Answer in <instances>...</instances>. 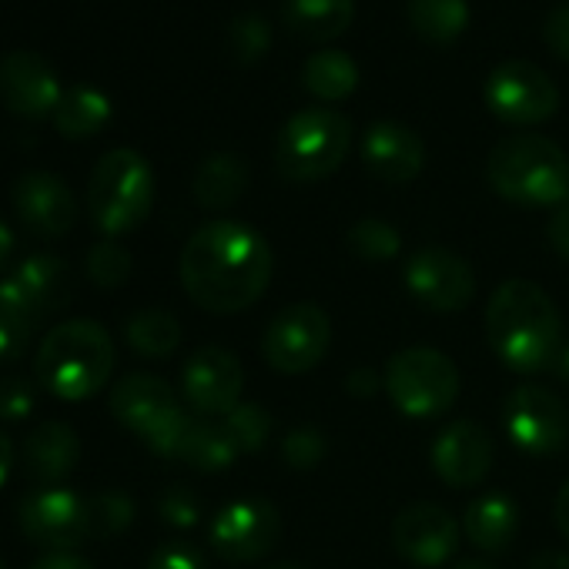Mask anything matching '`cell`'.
<instances>
[{
  "label": "cell",
  "instance_id": "484cf974",
  "mask_svg": "<svg viewBox=\"0 0 569 569\" xmlns=\"http://www.w3.org/2000/svg\"><path fill=\"white\" fill-rule=\"evenodd\" d=\"M302 88L322 104H339L356 94L359 64L352 54H346L339 48H319L302 64Z\"/></svg>",
  "mask_w": 569,
  "mask_h": 569
},
{
  "label": "cell",
  "instance_id": "9a60e30c",
  "mask_svg": "<svg viewBox=\"0 0 569 569\" xmlns=\"http://www.w3.org/2000/svg\"><path fill=\"white\" fill-rule=\"evenodd\" d=\"M181 392L194 416L201 419H224L234 406H241L244 392V369L241 362L218 346H204L191 352L181 369Z\"/></svg>",
  "mask_w": 569,
  "mask_h": 569
},
{
  "label": "cell",
  "instance_id": "ab89813d",
  "mask_svg": "<svg viewBox=\"0 0 569 569\" xmlns=\"http://www.w3.org/2000/svg\"><path fill=\"white\" fill-rule=\"evenodd\" d=\"M148 569H208L204 556L188 542H164L151 552Z\"/></svg>",
  "mask_w": 569,
  "mask_h": 569
},
{
  "label": "cell",
  "instance_id": "4dcf8cb0",
  "mask_svg": "<svg viewBox=\"0 0 569 569\" xmlns=\"http://www.w3.org/2000/svg\"><path fill=\"white\" fill-rule=\"evenodd\" d=\"M128 346L144 356V359H168L181 346V326L171 312L161 309H144L128 319Z\"/></svg>",
  "mask_w": 569,
  "mask_h": 569
},
{
  "label": "cell",
  "instance_id": "7bdbcfd3",
  "mask_svg": "<svg viewBox=\"0 0 569 569\" xmlns=\"http://www.w3.org/2000/svg\"><path fill=\"white\" fill-rule=\"evenodd\" d=\"M379 386H386V379H379V372H372V369H356V372H349V382H346V389L362 399L376 396Z\"/></svg>",
  "mask_w": 569,
  "mask_h": 569
},
{
  "label": "cell",
  "instance_id": "74e56055",
  "mask_svg": "<svg viewBox=\"0 0 569 569\" xmlns=\"http://www.w3.org/2000/svg\"><path fill=\"white\" fill-rule=\"evenodd\" d=\"M34 402H38V389L31 379H24V376L0 379V419L21 422L34 412Z\"/></svg>",
  "mask_w": 569,
  "mask_h": 569
},
{
  "label": "cell",
  "instance_id": "4316f807",
  "mask_svg": "<svg viewBox=\"0 0 569 569\" xmlns=\"http://www.w3.org/2000/svg\"><path fill=\"white\" fill-rule=\"evenodd\" d=\"M406 18L426 44L449 48L469 28V0H406Z\"/></svg>",
  "mask_w": 569,
  "mask_h": 569
},
{
  "label": "cell",
  "instance_id": "1f68e13d",
  "mask_svg": "<svg viewBox=\"0 0 569 569\" xmlns=\"http://www.w3.org/2000/svg\"><path fill=\"white\" fill-rule=\"evenodd\" d=\"M228 44L238 64H254L271 51V24L261 11H241L228 24Z\"/></svg>",
  "mask_w": 569,
  "mask_h": 569
},
{
  "label": "cell",
  "instance_id": "ba28073f",
  "mask_svg": "<svg viewBox=\"0 0 569 569\" xmlns=\"http://www.w3.org/2000/svg\"><path fill=\"white\" fill-rule=\"evenodd\" d=\"M382 379L392 406L409 419H432L449 412L462 386L456 362L429 346H412L396 352Z\"/></svg>",
  "mask_w": 569,
  "mask_h": 569
},
{
  "label": "cell",
  "instance_id": "d6a6232c",
  "mask_svg": "<svg viewBox=\"0 0 569 569\" xmlns=\"http://www.w3.org/2000/svg\"><path fill=\"white\" fill-rule=\"evenodd\" d=\"M221 426H224L231 446H234L238 456H241V452H258V449L264 446V439L271 436L274 419L268 416V409H264L261 402H241V406H234V409L221 419Z\"/></svg>",
  "mask_w": 569,
  "mask_h": 569
},
{
  "label": "cell",
  "instance_id": "60d3db41",
  "mask_svg": "<svg viewBox=\"0 0 569 569\" xmlns=\"http://www.w3.org/2000/svg\"><path fill=\"white\" fill-rule=\"evenodd\" d=\"M542 41H546V48L559 61H569V0L546 14V21H542Z\"/></svg>",
  "mask_w": 569,
  "mask_h": 569
},
{
  "label": "cell",
  "instance_id": "6da1fadb",
  "mask_svg": "<svg viewBox=\"0 0 569 569\" xmlns=\"http://www.w3.org/2000/svg\"><path fill=\"white\" fill-rule=\"evenodd\" d=\"M274 271L271 244L244 221L218 218L201 224L181 248L178 274L188 299L211 316H234L254 306Z\"/></svg>",
  "mask_w": 569,
  "mask_h": 569
},
{
  "label": "cell",
  "instance_id": "816d5d0a",
  "mask_svg": "<svg viewBox=\"0 0 569 569\" xmlns=\"http://www.w3.org/2000/svg\"><path fill=\"white\" fill-rule=\"evenodd\" d=\"M271 569H306V566H296V562H281V566H271Z\"/></svg>",
  "mask_w": 569,
  "mask_h": 569
},
{
  "label": "cell",
  "instance_id": "681fc988",
  "mask_svg": "<svg viewBox=\"0 0 569 569\" xmlns=\"http://www.w3.org/2000/svg\"><path fill=\"white\" fill-rule=\"evenodd\" d=\"M562 382H569V342H562V349L556 352V359H552V366H549Z\"/></svg>",
  "mask_w": 569,
  "mask_h": 569
},
{
  "label": "cell",
  "instance_id": "ffe728a7",
  "mask_svg": "<svg viewBox=\"0 0 569 569\" xmlns=\"http://www.w3.org/2000/svg\"><path fill=\"white\" fill-rule=\"evenodd\" d=\"M362 164L386 184H409L426 168V144L402 121H372L362 134Z\"/></svg>",
  "mask_w": 569,
  "mask_h": 569
},
{
  "label": "cell",
  "instance_id": "30bf717a",
  "mask_svg": "<svg viewBox=\"0 0 569 569\" xmlns=\"http://www.w3.org/2000/svg\"><path fill=\"white\" fill-rule=\"evenodd\" d=\"M332 346V322L326 309L312 302H296L281 309L261 339L264 362L281 376H306L312 372Z\"/></svg>",
  "mask_w": 569,
  "mask_h": 569
},
{
  "label": "cell",
  "instance_id": "e0dca14e",
  "mask_svg": "<svg viewBox=\"0 0 569 569\" xmlns=\"http://www.w3.org/2000/svg\"><path fill=\"white\" fill-rule=\"evenodd\" d=\"M64 91L54 68L34 51H11L0 61V101L18 118L41 121L58 111Z\"/></svg>",
  "mask_w": 569,
  "mask_h": 569
},
{
  "label": "cell",
  "instance_id": "8d00e7d4",
  "mask_svg": "<svg viewBox=\"0 0 569 569\" xmlns=\"http://www.w3.org/2000/svg\"><path fill=\"white\" fill-rule=\"evenodd\" d=\"M88 509H91L94 536H118L134 519V502L124 492H101V496L88 499Z\"/></svg>",
  "mask_w": 569,
  "mask_h": 569
},
{
  "label": "cell",
  "instance_id": "2e32d148",
  "mask_svg": "<svg viewBox=\"0 0 569 569\" xmlns=\"http://www.w3.org/2000/svg\"><path fill=\"white\" fill-rule=\"evenodd\" d=\"M396 552L416 569H439L459 549V522L436 502H412L392 522Z\"/></svg>",
  "mask_w": 569,
  "mask_h": 569
},
{
  "label": "cell",
  "instance_id": "cb8c5ba5",
  "mask_svg": "<svg viewBox=\"0 0 569 569\" xmlns=\"http://www.w3.org/2000/svg\"><path fill=\"white\" fill-rule=\"evenodd\" d=\"M519 529V506L506 492H486L472 499L462 512V532L476 549L502 552Z\"/></svg>",
  "mask_w": 569,
  "mask_h": 569
},
{
  "label": "cell",
  "instance_id": "603a6c76",
  "mask_svg": "<svg viewBox=\"0 0 569 569\" xmlns=\"http://www.w3.org/2000/svg\"><path fill=\"white\" fill-rule=\"evenodd\" d=\"M281 21L309 44H329L352 28L356 0H284Z\"/></svg>",
  "mask_w": 569,
  "mask_h": 569
},
{
  "label": "cell",
  "instance_id": "52a82bcc",
  "mask_svg": "<svg viewBox=\"0 0 569 569\" xmlns=\"http://www.w3.org/2000/svg\"><path fill=\"white\" fill-rule=\"evenodd\" d=\"M111 412L128 432H134L164 459L178 456L181 436L191 422L178 402V392L148 372H134L111 389Z\"/></svg>",
  "mask_w": 569,
  "mask_h": 569
},
{
  "label": "cell",
  "instance_id": "7c38bea8",
  "mask_svg": "<svg viewBox=\"0 0 569 569\" xmlns=\"http://www.w3.org/2000/svg\"><path fill=\"white\" fill-rule=\"evenodd\" d=\"M502 426L512 446L532 459L559 452L569 439V412L562 399L539 382H522L506 396Z\"/></svg>",
  "mask_w": 569,
  "mask_h": 569
},
{
  "label": "cell",
  "instance_id": "d4e9b609",
  "mask_svg": "<svg viewBox=\"0 0 569 569\" xmlns=\"http://www.w3.org/2000/svg\"><path fill=\"white\" fill-rule=\"evenodd\" d=\"M248 161L231 154V151H218V154H208L198 171H194V181H191V191H194V201L208 211H224L231 208L244 191H248Z\"/></svg>",
  "mask_w": 569,
  "mask_h": 569
},
{
  "label": "cell",
  "instance_id": "d6986e66",
  "mask_svg": "<svg viewBox=\"0 0 569 569\" xmlns=\"http://www.w3.org/2000/svg\"><path fill=\"white\" fill-rule=\"evenodd\" d=\"M21 224L41 238H61L78 221V201L71 188L51 171H28L14 181L11 191Z\"/></svg>",
  "mask_w": 569,
  "mask_h": 569
},
{
  "label": "cell",
  "instance_id": "8992f818",
  "mask_svg": "<svg viewBox=\"0 0 569 569\" xmlns=\"http://www.w3.org/2000/svg\"><path fill=\"white\" fill-rule=\"evenodd\" d=\"M154 204V171L134 148L108 151L88 181V211L94 228L108 238L128 234L144 224Z\"/></svg>",
  "mask_w": 569,
  "mask_h": 569
},
{
  "label": "cell",
  "instance_id": "83f0119b",
  "mask_svg": "<svg viewBox=\"0 0 569 569\" xmlns=\"http://www.w3.org/2000/svg\"><path fill=\"white\" fill-rule=\"evenodd\" d=\"M111 101L104 91L98 88H88V84H78L71 91H64L58 111L51 114L54 118V128L61 138H71V141H84V138H94L98 131L108 128L111 121Z\"/></svg>",
  "mask_w": 569,
  "mask_h": 569
},
{
  "label": "cell",
  "instance_id": "5bb4252c",
  "mask_svg": "<svg viewBox=\"0 0 569 569\" xmlns=\"http://www.w3.org/2000/svg\"><path fill=\"white\" fill-rule=\"evenodd\" d=\"M281 536V516L268 499H234L211 516V549L218 559L241 566L268 556Z\"/></svg>",
  "mask_w": 569,
  "mask_h": 569
},
{
  "label": "cell",
  "instance_id": "f6af8a7d",
  "mask_svg": "<svg viewBox=\"0 0 569 569\" xmlns=\"http://www.w3.org/2000/svg\"><path fill=\"white\" fill-rule=\"evenodd\" d=\"M552 516H556V526H559V532L569 539V479H566V482L559 486V492H556Z\"/></svg>",
  "mask_w": 569,
  "mask_h": 569
},
{
  "label": "cell",
  "instance_id": "9c48e42d",
  "mask_svg": "<svg viewBox=\"0 0 569 569\" xmlns=\"http://www.w3.org/2000/svg\"><path fill=\"white\" fill-rule=\"evenodd\" d=\"M482 101L496 121L532 128L559 111V88L532 61H502L489 71L482 84Z\"/></svg>",
  "mask_w": 569,
  "mask_h": 569
},
{
  "label": "cell",
  "instance_id": "836d02e7",
  "mask_svg": "<svg viewBox=\"0 0 569 569\" xmlns=\"http://www.w3.org/2000/svg\"><path fill=\"white\" fill-rule=\"evenodd\" d=\"M349 248L366 261H389L402 251V238L382 218H359L349 228Z\"/></svg>",
  "mask_w": 569,
  "mask_h": 569
},
{
  "label": "cell",
  "instance_id": "c3c4849f",
  "mask_svg": "<svg viewBox=\"0 0 569 569\" xmlns=\"http://www.w3.org/2000/svg\"><path fill=\"white\" fill-rule=\"evenodd\" d=\"M529 569H569V556L566 552H539Z\"/></svg>",
  "mask_w": 569,
  "mask_h": 569
},
{
  "label": "cell",
  "instance_id": "3957f363",
  "mask_svg": "<svg viewBox=\"0 0 569 569\" xmlns=\"http://www.w3.org/2000/svg\"><path fill=\"white\" fill-rule=\"evenodd\" d=\"M114 339L94 319H71L54 326L38 356H34V379L64 402H88L94 399L111 372H114Z\"/></svg>",
  "mask_w": 569,
  "mask_h": 569
},
{
  "label": "cell",
  "instance_id": "f907efd6",
  "mask_svg": "<svg viewBox=\"0 0 569 569\" xmlns=\"http://www.w3.org/2000/svg\"><path fill=\"white\" fill-rule=\"evenodd\" d=\"M452 569H492V566H486V562H479V559H462V562H456Z\"/></svg>",
  "mask_w": 569,
  "mask_h": 569
},
{
  "label": "cell",
  "instance_id": "f546056e",
  "mask_svg": "<svg viewBox=\"0 0 569 569\" xmlns=\"http://www.w3.org/2000/svg\"><path fill=\"white\" fill-rule=\"evenodd\" d=\"M38 322H41V316L24 299V292L18 289V281L11 274L0 278V362L18 359L28 349Z\"/></svg>",
  "mask_w": 569,
  "mask_h": 569
},
{
  "label": "cell",
  "instance_id": "8fae6325",
  "mask_svg": "<svg viewBox=\"0 0 569 569\" xmlns=\"http://www.w3.org/2000/svg\"><path fill=\"white\" fill-rule=\"evenodd\" d=\"M18 526L28 542L44 546L51 552H74L94 536L88 499L64 486H41L28 492L18 509Z\"/></svg>",
  "mask_w": 569,
  "mask_h": 569
},
{
  "label": "cell",
  "instance_id": "ee69618b",
  "mask_svg": "<svg viewBox=\"0 0 569 569\" xmlns=\"http://www.w3.org/2000/svg\"><path fill=\"white\" fill-rule=\"evenodd\" d=\"M31 569H94V566L78 552H48Z\"/></svg>",
  "mask_w": 569,
  "mask_h": 569
},
{
  "label": "cell",
  "instance_id": "7a4b0ae2",
  "mask_svg": "<svg viewBox=\"0 0 569 569\" xmlns=\"http://www.w3.org/2000/svg\"><path fill=\"white\" fill-rule=\"evenodd\" d=\"M486 342L516 376H536L562 349V319L536 281L509 278L486 306Z\"/></svg>",
  "mask_w": 569,
  "mask_h": 569
},
{
  "label": "cell",
  "instance_id": "f5cc1de1",
  "mask_svg": "<svg viewBox=\"0 0 569 569\" xmlns=\"http://www.w3.org/2000/svg\"><path fill=\"white\" fill-rule=\"evenodd\" d=\"M0 569H8V562H4V559H0Z\"/></svg>",
  "mask_w": 569,
  "mask_h": 569
},
{
  "label": "cell",
  "instance_id": "44dd1931",
  "mask_svg": "<svg viewBox=\"0 0 569 569\" xmlns=\"http://www.w3.org/2000/svg\"><path fill=\"white\" fill-rule=\"evenodd\" d=\"M81 459V439L68 422H41L21 442V462L44 486L64 482Z\"/></svg>",
  "mask_w": 569,
  "mask_h": 569
},
{
  "label": "cell",
  "instance_id": "f35d334b",
  "mask_svg": "<svg viewBox=\"0 0 569 569\" xmlns=\"http://www.w3.org/2000/svg\"><path fill=\"white\" fill-rule=\"evenodd\" d=\"M158 512H161V519H164L168 526L188 529V526H194V522L201 519V502H198V496H194L188 486H171V489L161 496Z\"/></svg>",
  "mask_w": 569,
  "mask_h": 569
},
{
  "label": "cell",
  "instance_id": "ac0fdd59",
  "mask_svg": "<svg viewBox=\"0 0 569 569\" xmlns=\"http://www.w3.org/2000/svg\"><path fill=\"white\" fill-rule=\"evenodd\" d=\"M492 436L472 419L449 422L432 442V469L452 489L479 486L492 469Z\"/></svg>",
  "mask_w": 569,
  "mask_h": 569
},
{
  "label": "cell",
  "instance_id": "d590c367",
  "mask_svg": "<svg viewBox=\"0 0 569 569\" xmlns=\"http://www.w3.org/2000/svg\"><path fill=\"white\" fill-rule=\"evenodd\" d=\"M329 452V439L319 426H296L281 439V459L292 469H316Z\"/></svg>",
  "mask_w": 569,
  "mask_h": 569
},
{
  "label": "cell",
  "instance_id": "4fadbf2b",
  "mask_svg": "<svg viewBox=\"0 0 569 569\" xmlns=\"http://www.w3.org/2000/svg\"><path fill=\"white\" fill-rule=\"evenodd\" d=\"M402 278H406L409 296L429 312H459L476 296L472 264L442 244H426L412 251Z\"/></svg>",
  "mask_w": 569,
  "mask_h": 569
},
{
  "label": "cell",
  "instance_id": "b9f144b4",
  "mask_svg": "<svg viewBox=\"0 0 569 569\" xmlns=\"http://www.w3.org/2000/svg\"><path fill=\"white\" fill-rule=\"evenodd\" d=\"M546 238H549L552 251L569 261V194L552 208V218L546 224Z\"/></svg>",
  "mask_w": 569,
  "mask_h": 569
},
{
  "label": "cell",
  "instance_id": "277c9868",
  "mask_svg": "<svg viewBox=\"0 0 569 569\" xmlns=\"http://www.w3.org/2000/svg\"><path fill=\"white\" fill-rule=\"evenodd\" d=\"M486 181L519 208H556L569 194V158L542 134H512L489 151Z\"/></svg>",
  "mask_w": 569,
  "mask_h": 569
},
{
  "label": "cell",
  "instance_id": "bcb514c9",
  "mask_svg": "<svg viewBox=\"0 0 569 569\" xmlns=\"http://www.w3.org/2000/svg\"><path fill=\"white\" fill-rule=\"evenodd\" d=\"M11 472H14V442L4 429H0V486H8Z\"/></svg>",
  "mask_w": 569,
  "mask_h": 569
},
{
  "label": "cell",
  "instance_id": "f1b7e54d",
  "mask_svg": "<svg viewBox=\"0 0 569 569\" xmlns=\"http://www.w3.org/2000/svg\"><path fill=\"white\" fill-rule=\"evenodd\" d=\"M234 456H238V449L231 446L221 422L191 416L174 459H181V462H188L191 469H201V472H218V469H228L234 462Z\"/></svg>",
  "mask_w": 569,
  "mask_h": 569
},
{
  "label": "cell",
  "instance_id": "e575fe53",
  "mask_svg": "<svg viewBox=\"0 0 569 569\" xmlns=\"http://www.w3.org/2000/svg\"><path fill=\"white\" fill-rule=\"evenodd\" d=\"M88 274L91 281H98L101 289H118L131 278V251L124 244H118L114 238L98 241L88 251Z\"/></svg>",
  "mask_w": 569,
  "mask_h": 569
},
{
  "label": "cell",
  "instance_id": "7dc6e473",
  "mask_svg": "<svg viewBox=\"0 0 569 569\" xmlns=\"http://www.w3.org/2000/svg\"><path fill=\"white\" fill-rule=\"evenodd\" d=\"M11 254H14V231H11V224L4 218H0V271L8 268Z\"/></svg>",
  "mask_w": 569,
  "mask_h": 569
},
{
  "label": "cell",
  "instance_id": "7402d4cb",
  "mask_svg": "<svg viewBox=\"0 0 569 569\" xmlns=\"http://www.w3.org/2000/svg\"><path fill=\"white\" fill-rule=\"evenodd\" d=\"M11 278L18 281V289L24 292V299L34 306L41 319L64 309L74 292L71 268L58 254H31L11 271Z\"/></svg>",
  "mask_w": 569,
  "mask_h": 569
},
{
  "label": "cell",
  "instance_id": "5b68a950",
  "mask_svg": "<svg viewBox=\"0 0 569 569\" xmlns=\"http://www.w3.org/2000/svg\"><path fill=\"white\" fill-rule=\"evenodd\" d=\"M352 148V121L332 108H306L281 124L274 138V168L292 184L326 181L342 168Z\"/></svg>",
  "mask_w": 569,
  "mask_h": 569
}]
</instances>
